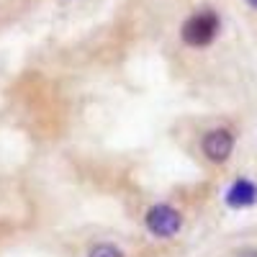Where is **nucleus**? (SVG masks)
<instances>
[{
  "label": "nucleus",
  "mask_w": 257,
  "mask_h": 257,
  "mask_svg": "<svg viewBox=\"0 0 257 257\" xmlns=\"http://www.w3.org/2000/svg\"><path fill=\"white\" fill-rule=\"evenodd\" d=\"M221 34V16L213 8H198L196 13H190L183 26H180V39L183 44L190 49H206Z\"/></svg>",
  "instance_id": "obj_1"
},
{
  "label": "nucleus",
  "mask_w": 257,
  "mask_h": 257,
  "mask_svg": "<svg viewBox=\"0 0 257 257\" xmlns=\"http://www.w3.org/2000/svg\"><path fill=\"white\" fill-rule=\"evenodd\" d=\"M185 224L183 211L170 203H152L144 211V229L155 239H173L180 234Z\"/></svg>",
  "instance_id": "obj_2"
},
{
  "label": "nucleus",
  "mask_w": 257,
  "mask_h": 257,
  "mask_svg": "<svg viewBox=\"0 0 257 257\" xmlns=\"http://www.w3.org/2000/svg\"><path fill=\"white\" fill-rule=\"evenodd\" d=\"M234 147H237V137L226 126H213L208 132H203V137H201V155L211 165L229 162L234 155Z\"/></svg>",
  "instance_id": "obj_3"
},
{
  "label": "nucleus",
  "mask_w": 257,
  "mask_h": 257,
  "mask_svg": "<svg viewBox=\"0 0 257 257\" xmlns=\"http://www.w3.org/2000/svg\"><path fill=\"white\" fill-rule=\"evenodd\" d=\"M224 206L231 211H247L257 206V183L252 178H234L224 190Z\"/></svg>",
  "instance_id": "obj_4"
},
{
  "label": "nucleus",
  "mask_w": 257,
  "mask_h": 257,
  "mask_svg": "<svg viewBox=\"0 0 257 257\" xmlns=\"http://www.w3.org/2000/svg\"><path fill=\"white\" fill-rule=\"evenodd\" d=\"M88 257H126V252L113 242H98L88 249Z\"/></svg>",
  "instance_id": "obj_5"
},
{
  "label": "nucleus",
  "mask_w": 257,
  "mask_h": 257,
  "mask_svg": "<svg viewBox=\"0 0 257 257\" xmlns=\"http://www.w3.org/2000/svg\"><path fill=\"white\" fill-rule=\"evenodd\" d=\"M237 257H257V247H244L237 252Z\"/></svg>",
  "instance_id": "obj_6"
},
{
  "label": "nucleus",
  "mask_w": 257,
  "mask_h": 257,
  "mask_svg": "<svg viewBox=\"0 0 257 257\" xmlns=\"http://www.w3.org/2000/svg\"><path fill=\"white\" fill-rule=\"evenodd\" d=\"M244 3H247V6L252 8V11H257V0H244Z\"/></svg>",
  "instance_id": "obj_7"
}]
</instances>
